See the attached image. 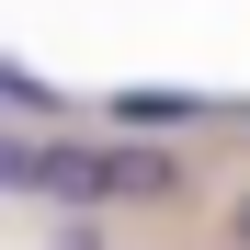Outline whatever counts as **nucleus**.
Masks as SVG:
<instances>
[{"mask_svg":"<svg viewBox=\"0 0 250 250\" xmlns=\"http://www.w3.org/2000/svg\"><path fill=\"white\" fill-rule=\"evenodd\" d=\"M114 125H148L159 137V125H205V103L193 91H114Z\"/></svg>","mask_w":250,"mask_h":250,"instance_id":"f257e3e1","label":"nucleus"},{"mask_svg":"<svg viewBox=\"0 0 250 250\" xmlns=\"http://www.w3.org/2000/svg\"><path fill=\"white\" fill-rule=\"evenodd\" d=\"M46 250H103V205H57V228H46Z\"/></svg>","mask_w":250,"mask_h":250,"instance_id":"f03ea898","label":"nucleus"},{"mask_svg":"<svg viewBox=\"0 0 250 250\" xmlns=\"http://www.w3.org/2000/svg\"><path fill=\"white\" fill-rule=\"evenodd\" d=\"M228 239H239V250H250V193H239V205H228Z\"/></svg>","mask_w":250,"mask_h":250,"instance_id":"7ed1b4c3","label":"nucleus"}]
</instances>
